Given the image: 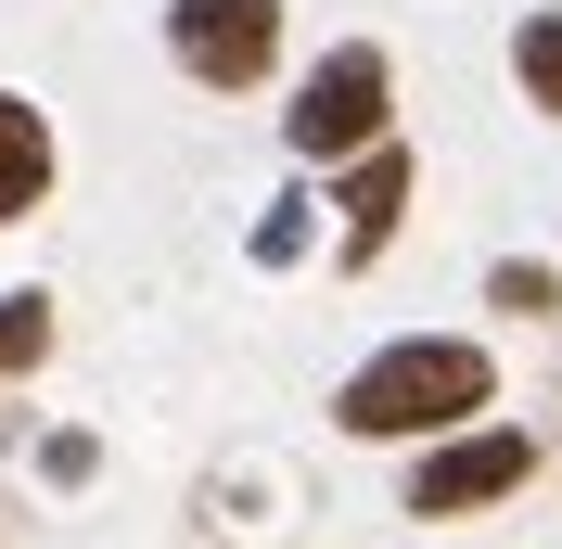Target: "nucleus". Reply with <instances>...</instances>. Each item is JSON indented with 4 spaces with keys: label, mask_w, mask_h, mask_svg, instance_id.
<instances>
[{
    "label": "nucleus",
    "mask_w": 562,
    "mask_h": 549,
    "mask_svg": "<svg viewBox=\"0 0 562 549\" xmlns=\"http://www.w3.org/2000/svg\"><path fill=\"white\" fill-rule=\"evenodd\" d=\"M486 410H498V358L473 333H396L333 383V435L358 447H435V435H473Z\"/></svg>",
    "instance_id": "nucleus-1"
},
{
    "label": "nucleus",
    "mask_w": 562,
    "mask_h": 549,
    "mask_svg": "<svg viewBox=\"0 0 562 549\" xmlns=\"http://www.w3.org/2000/svg\"><path fill=\"white\" fill-rule=\"evenodd\" d=\"M281 141H294L307 167H358L371 141H396V52H384V38H333V52L294 77Z\"/></svg>",
    "instance_id": "nucleus-2"
},
{
    "label": "nucleus",
    "mask_w": 562,
    "mask_h": 549,
    "mask_svg": "<svg viewBox=\"0 0 562 549\" xmlns=\"http://www.w3.org/2000/svg\"><path fill=\"white\" fill-rule=\"evenodd\" d=\"M525 485H537V435H525V422H473V435L409 447L396 512H409V524H473V512H498V498H525Z\"/></svg>",
    "instance_id": "nucleus-3"
},
{
    "label": "nucleus",
    "mask_w": 562,
    "mask_h": 549,
    "mask_svg": "<svg viewBox=\"0 0 562 549\" xmlns=\"http://www.w3.org/2000/svg\"><path fill=\"white\" fill-rule=\"evenodd\" d=\"M167 65L217 103L281 77V0H167Z\"/></svg>",
    "instance_id": "nucleus-4"
},
{
    "label": "nucleus",
    "mask_w": 562,
    "mask_h": 549,
    "mask_svg": "<svg viewBox=\"0 0 562 549\" xmlns=\"http://www.w3.org/2000/svg\"><path fill=\"white\" fill-rule=\"evenodd\" d=\"M409 192H422L409 141H371L358 167H333V269H384V243L409 231Z\"/></svg>",
    "instance_id": "nucleus-5"
},
{
    "label": "nucleus",
    "mask_w": 562,
    "mask_h": 549,
    "mask_svg": "<svg viewBox=\"0 0 562 549\" xmlns=\"http://www.w3.org/2000/svg\"><path fill=\"white\" fill-rule=\"evenodd\" d=\"M52 179H65V141H52V103H26V90H0V231L52 205Z\"/></svg>",
    "instance_id": "nucleus-6"
},
{
    "label": "nucleus",
    "mask_w": 562,
    "mask_h": 549,
    "mask_svg": "<svg viewBox=\"0 0 562 549\" xmlns=\"http://www.w3.org/2000/svg\"><path fill=\"white\" fill-rule=\"evenodd\" d=\"M512 90L562 128V13H550V0H537V13H512Z\"/></svg>",
    "instance_id": "nucleus-7"
},
{
    "label": "nucleus",
    "mask_w": 562,
    "mask_h": 549,
    "mask_svg": "<svg viewBox=\"0 0 562 549\" xmlns=\"http://www.w3.org/2000/svg\"><path fill=\"white\" fill-rule=\"evenodd\" d=\"M38 358H52V294L26 281V294H0V383H26Z\"/></svg>",
    "instance_id": "nucleus-8"
},
{
    "label": "nucleus",
    "mask_w": 562,
    "mask_h": 549,
    "mask_svg": "<svg viewBox=\"0 0 562 549\" xmlns=\"http://www.w3.org/2000/svg\"><path fill=\"white\" fill-rule=\"evenodd\" d=\"M486 307H498V320H562V269H537V256H498V269H486Z\"/></svg>",
    "instance_id": "nucleus-9"
},
{
    "label": "nucleus",
    "mask_w": 562,
    "mask_h": 549,
    "mask_svg": "<svg viewBox=\"0 0 562 549\" xmlns=\"http://www.w3.org/2000/svg\"><path fill=\"white\" fill-rule=\"evenodd\" d=\"M319 231V192H269V217H256V269H294Z\"/></svg>",
    "instance_id": "nucleus-10"
},
{
    "label": "nucleus",
    "mask_w": 562,
    "mask_h": 549,
    "mask_svg": "<svg viewBox=\"0 0 562 549\" xmlns=\"http://www.w3.org/2000/svg\"><path fill=\"white\" fill-rule=\"evenodd\" d=\"M90 473H103V447H90V435H52V447H38V485H65V498H77Z\"/></svg>",
    "instance_id": "nucleus-11"
}]
</instances>
